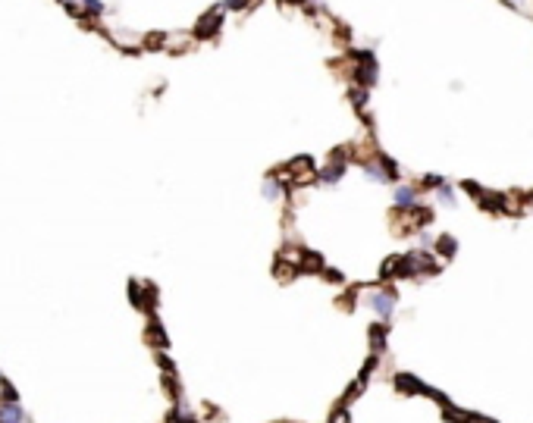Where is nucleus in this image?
Instances as JSON below:
<instances>
[{
	"instance_id": "nucleus-10",
	"label": "nucleus",
	"mask_w": 533,
	"mask_h": 423,
	"mask_svg": "<svg viewBox=\"0 0 533 423\" xmlns=\"http://www.w3.org/2000/svg\"><path fill=\"white\" fill-rule=\"evenodd\" d=\"M439 251L452 254V251H455V239H449V235H445V239H439Z\"/></svg>"
},
{
	"instance_id": "nucleus-5",
	"label": "nucleus",
	"mask_w": 533,
	"mask_h": 423,
	"mask_svg": "<svg viewBox=\"0 0 533 423\" xmlns=\"http://www.w3.org/2000/svg\"><path fill=\"white\" fill-rule=\"evenodd\" d=\"M342 173H345V160H342V157H336L333 164H329L327 170H320V173H317V176H320V182H327V185H336V182H339V179H342Z\"/></svg>"
},
{
	"instance_id": "nucleus-7",
	"label": "nucleus",
	"mask_w": 533,
	"mask_h": 423,
	"mask_svg": "<svg viewBox=\"0 0 533 423\" xmlns=\"http://www.w3.org/2000/svg\"><path fill=\"white\" fill-rule=\"evenodd\" d=\"M286 195V185H282V179L280 176H270L264 182V198L266 201H276V198H282Z\"/></svg>"
},
{
	"instance_id": "nucleus-9",
	"label": "nucleus",
	"mask_w": 533,
	"mask_h": 423,
	"mask_svg": "<svg viewBox=\"0 0 533 423\" xmlns=\"http://www.w3.org/2000/svg\"><path fill=\"white\" fill-rule=\"evenodd\" d=\"M82 3L88 7V13H95V16L104 13V3H101V0H82Z\"/></svg>"
},
{
	"instance_id": "nucleus-3",
	"label": "nucleus",
	"mask_w": 533,
	"mask_h": 423,
	"mask_svg": "<svg viewBox=\"0 0 533 423\" xmlns=\"http://www.w3.org/2000/svg\"><path fill=\"white\" fill-rule=\"evenodd\" d=\"M26 411L19 408V402H3L0 398V423H26Z\"/></svg>"
},
{
	"instance_id": "nucleus-12",
	"label": "nucleus",
	"mask_w": 533,
	"mask_h": 423,
	"mask_svg": "<svg viewBox=\"0 0 533 423\" xmlns=\"http://www.w3.org/2000/svg\"><path fill=\"white\" fill-rule=\"evenodd\" d=\"M329 423H349V414H345V411H339V414H336Z\"/></svg>"
},
{
	"instance_id": "nucleus-2",
	"label": "nucleus",
	"mask_w": 533,
	"mask_h": 423,
	"mask_svg": "<svg viewBox=\"0 0 533 423\" xmlns=\"http://www.w3.org/2000/svg\"><path fill=\"white\" fill-rule=\"evenodd\" d=\"M286 176H292L295 182H311L317 173H314V164H311L308 157H295L292 164H289V170L282 173V179H286Z\"/></svg>"
},
{
	"instance_id": "nucleus-14",
	"label": "nucleus",
	"mask_w": 533,
	"mask_h": 423,
	"mask_svg": "<svg viewBox=\"0 0 533 423\" xmlns=\"http://www.w3.org/2000/svg\"><path fill=\"white\" fill-rule=\"evenodd\" d=\"M508 7H521V0H505Z\"/></svg>"
},
{
	"instance_id": "nucleus-6",
	"label": "nucleus",
	"mask_w": 533,
	"mask_h": 423,
	"mask_svg": "<svg viewBox=\"0 0 533 423\" xmlns=\"http://www.w3.org/2000/svg\"><path fill=\"white\" fill-rule=\"evenodd\" d=\"M396 207H402V210L417 207V191L411 188V185H398L396 188Z\"/></svg>"
},
{
	"instance_id": "nucleus-11",
	"label": "nucleus",
	"mask_w": 533,
	"mask_h": 423,
	"mask_svg": "<svg viewBox=\"0 0 533 423\" xmlns=\"http://www.w3.org/2000/svg\"><path fill=\"white\" fill-rule=\"evenodd\" d=\"M245 3H248V0H226V3H223V10H226V7H229V10H242Z\"/></svg>"
},
{
	"instance_id": "nucleus-1",
	"label": "nucleus",
	"mask_w": 533,
	"mask_h": 423,
	"mask_svg": "<svg viewBox=\"0 0 533 423\" xmlns=\"http://www.w3.org/2000/svg\"><path fill=\"white\" fill-rule=\"evenodd\" d=\"M370 307H374L383 320H389L392 311H396V295L386 292V288H374V292H370Z\"/></svg>"
},
{
	"instance_id": "nucleus-4",
	"label": "nucleus",
	"mask_w": 533,
	"mask_h": 423,
	"mask_svg": "<svg viewBox=\"0 0 533 423\" xmlns=\"http://www.w3.org/2000/svg\"><path fill=\"white\" fill-rule=\"evenodd\" d=\"M220 22H223V7L220 10H213V13H207L204 19L198 22V28H195V35H198V38H211L213 32H217L220 28Z\"/></svg>"
},
{
	"instance_id": "nucleus-8",
	"label": "nucleus",
	"mask_w": 533,
	"mask_h": 423,
	"mask_svg": "<svg viewBox=\"0 0 533 423\" xmlns=\"http://www.w3.org/2000/svg\"><path fill=\"white\" fill-rule=\"evenodd\" d=\"M439 201H443V204H455V195H452V188L449 185H439Z\"/></svg>"
},
{
	"instance_id": "nucleus-13",
	"label": "nucleus",
	"mask_w": 533,
	"mask_h": 423,
	"mask_svg": "<svg viewBox=\"0 0 533 423\" xmlns=\"http://www.w3.org/2000/svg\"><path fill=\"white\" fill-rule=\"evenodd\" d=\"M63 7H69V13H75V0H60Z\"/></svg>"
}]
</instances>
